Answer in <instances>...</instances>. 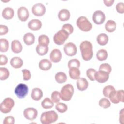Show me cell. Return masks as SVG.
Wrapping results in <instances>:
<instances>
[{
    "label": "cell",
    "mask_w": 124,
    "mask_h": 124,
    "mask_svg": "<svg viewBox=\"0 0 124 124\" xmlns=\"http://www.w3.org/2000/svg\"><path fill=\"white\" fill-rule=\"evenodd\" d=\"M12 51L15 53H19L22 50V46L17 40H14L11 43Z\"/></svg>",
    "instance_id": "cell-20"
},
{
    "label": "cell",
    "mask_w": 124,
    "mask_h": 124,
    "mask_svg": "<svg viewBox=\"0 0 124 124\" xmlns=\"http://www.w3.org/2000/svg\"><path fill=\"white\" fill-rule=\"evenodd\" d=\"M51 97L52 101L54 103H58L60 101V98H61L60 93H59L58 91H53L51 93Z\"/></svg>",
    "instance_id": "cell-39"
},
{
    "label": "cell",
    "mask_w": 124,
    "mask_h": 124,
    "mask_svg": "<svg viewBox=\"0 0 124 124\" xmlns=\"http://www.w3.org/2000/svg\"><path fill=\"white\" fill-rule=\"evenodd\" d=\"M14 15V10L9 7H7L5 8L2 12V17L5 19H10L12 18Z\"/></svg>",
    "instance_id": "cell-21"
},
{
    "label": "cell",
    "mask_w": 124,
    "mask_h": 124,
    "mask_svg": "<svg viewBox=\"0 0 124 124\" xmlns=\"http://www.w3.org/2000/svg\"><path fill=\"white\" fill-rule=\"evenodd\" d=\"M77 26L83 31H89L92 28V25L87 18L84 16L79 17L76 22Z\"/></svg>",
    "instance_id": "cell-4"
},
{
    "label": "cell",
    "mask_w": 124,
    "mask_h": 124,
    "mask_svg": "<svg viewBox=\"0 0 124 124\" xmlns=\"http://www.w3.org/2000/svg\"><path fill=\"white\" fill-rule=\"evenodd\" d=\"M28 91V87L24 83L18 84L15 89V93L19 98H24L27 95Z\"/></svg>",
    "instance_id": "cell-8"
},
{
    "label": "cell",
    "mask_w": 124,
    "mask_h": 124,
    "mask_svg": "<svg viewBox=\"0 0 124 124\" xmlns=\"http://www.w3.org/2000/svg\"><path fill=\"white\" fill-rule=\"evenodd\" d=\"M37 110L33 108H28L23 112L24 117L28 120L32 121L35 119L37 116Z\"/></svg>",
    "instance_id": "cell-12"
},
{
    "label": "cell",
    "mask_w": 124,
    "mask_h": 124,
    "mask_svg": "<svg viewBox=\"0 0 124 124\" xmlns=\"http://www.w3.org/2000/svg\"><path fill=\"white\" fill-rule=\"evenodd\" d=\"M68 33L65 30L61 29L55 34L53 36L54 43L58 45H62L64 44L69 36Z\"/></svg>",
    "instance_id": "cell-5"
},
{
    "label": "cell",
    "mask_w": 124,
    "mask_h": 124,
    "mask_svg": "<svg viewBox=\"0 0 124 124\" xmlns=\"http://www.w3.org/2000/svg\"><path fill=\"white\" fill-rule=\"evenodd\" d=\"M42 24L41 21L37 19H33L28 23V28L32 31H37L41 29Z\"/></svg>",
    "instance_id": "cell-16"
},
{
    "label": "cell",
    "mask_w": 124,
    "mask_h": 124,
    "mask_svg": "<svg viewBox=\"0 0 124 124\" xmlns=\"http://www.w3.org/2000/svg\"><path fill=\"white\" fill-rule=\"evenodd\" d=\"M74 92V89L72 84H67L64 85L60 92L61 98L65 101L71 99Z\"/></svg>",
    "instance_id": "cell-3"
},
{
    "label": "cell",
    "mask_w": 124,
    "mask_h": 124,
    "mask_svg": "<svg viewBox=\"0 0 124 124\" xmlns=\"http://www.w3.org/2000/svg\"><path fill=\"white\" fill-rule=\"evenodd\" d=\"M114 90H115L113 86H112L111 85L106 86L104 88L103 90V95H104L105 97L108 98L110 93Z\"/></svg>",
    "instance_id": "cell-35"
},
{
    "label": "cell",
    "mask_w": 124,
    "mask_h": 124,
    "mask_svg": "<svg viewBox=\"0 0 124 124\" xmlns=\"http://www.w3.org/2000/svg\"><path fill=\"white\" fill-rule=\"evenodd\" d=\"M54 102L50 98H45L41 102V106L45 109H48L53 107Z\"/></svg>",
    "instance_id": "cell-32"
},
{
    "label": "cell",
    "mask_w": 124,
    "mask_h": 124,
    "mask_svg": "<svg viewBox=\"0 0 124 124\" xmlns=\"http://www.w3.org/2000/svg\"><path fill=\"white\" fill-rule=\"evenodd\" d=\"M58 119L57 113L54 110L43 112L40 118V121L43 124H50L57 121Z\"/></svg>",
    "instance_id": "cell-2"
},
{
    "label": "cell",
    "mask_w": 124,
    "mask_h": 124,
    "mask_svg": "<svg viewBox=\"0 0 124 124\" xmlns=\"http://www.w3.org/2000/svg\"><path fill=\"white\" fill-rule=\"evenodd\" d=\"M10 73L8 69L5 67H0V79L5 80L9 77Z\"/></svg>",
    "instance_id": "cell-34"
},
{
    "label": "cell",
    "mask_w": 124,
    "mask_h": 124,
    "mask_svg": "<svg viewBox=\"0 0 124 124\" xmlns=\"http://www.w3.org/2000/svg\"><path fill=\"white\" fill-rule=\"evenodd\" d=\"M108 52L107 51L104 49H101L99 50L96 53V58L97 59L100 61H104L107 59L108 58Z\"/></svg>",
    "instance_id": "cell-30"
},
{
    "label": "cell",
    "mask_w": 124,
    "mask_h": 124,
    "mask_svg": "<svg viewBox=\"0 0 124 124\" xmlns=\"http://www.w3.org/2000/svg\"><path fill=\"white\" fill-rule=\"evenodd\" d=\"M23 41L27 45H32L35 41V36L32 33H27L23 36Z\"/></svg>",
    "instance_id": "cell-25"
},
{
    "label": "cell",
    "mask_w": 124,
    "mask_h": 124,
    "mask_svg": "<svg viewBox=\"0 0 124 124\" xmlns=\"http://www.w3.org/2000/svg\"><path fill=\"white\" fill-rule=\"evenodd\" d=\"M69 75L72 79H78L80 77V71L78 67H71L69 68Z\"/></svg>",
    "instance_id": "cell-24"
},
{
    "label": "cell",
    "mask_w": 124,
    "mask_h": 124,
    "mask_svg": "<svg viewBox=\"0 0 124 124\" xmlns=\"http://www.w3.org/2000/svg\"><path fill=\"white\" fill-rule=\"evenodd\" d=\"M9 44L8 40L4 38H1L0 40V51L1 52H5L8 51Z\"/></svg>",
    "instance_id": "cell-31"
},
{
    "label": "cell",
    "mask_w": 124,
    "mask_h": 124,
    "mask_svg": "<svg viewBox=\"0 0 124 124\" xmlns=\"http://www.w3.org/2000/svg\"><path fill=\"white\" fill-rule=\"evenodd\" d=\"M8 28L3 25H0V35H3L6 34L8 32Z\"/></svg>",
    "instance_id": "cell-46"
},
{
    "label": "cell",
    "mask_w": 124,
    "mask_h": 124,
    "mask_svg": "<svg viewBox=\"0 0 124 124\" xmlns=\"http://www.w3.org/2000/svg\"><path fill=\"white\" fill-rule=\"evenodd\" d=\"M3 124H14L15 123V118L12 116L5 117L3 122Z\"/></svg>",
    "instance_id": "cell-44"
},
{
    "label": "cell",
    "mask_w": 124,
    "mask_h": 124,
    "mask_svg": "<svg viewBox=\"0 0 124 124\" xmlns=\"http://www.w3.org/2000/svg\"><path fill=\"white\" fill-rule=\"evenodd\" d=\"M8 62V58L4 55H0V65H5Z\"/></svg>",
    "instance_id": "cell-47"
},
{
    "label": "cell",
    "mask_w": 124,
    "mask_h": 124,
    "mask_svg": "<svg viewBox=\"0 0 124 124\" xmlns=\"http://www.w3.org/2000/svg\"><path fill=\"white\" fill-rule=\"evenodd\" d=\"M63 50L65 54L68 56H73L77 52V48L76 45L72 42H68L65 44Z\"/></svg>",
    "instance_id": "cell-10"
},
{
    "label": "cell",
    "mask_w": 124,
    "mask_h": 124,
    "mask_svg": "<svg viewBox=\"0 0 124 124\" xmlns=\"http://www.w3.org/2000/svg\"><path fill=\"white\" fill-rule=\"evenodd\" d=\"M120 123L123 124V121H124V108H122V109L120 112Z\"/></svg>",
    "instance_id": "cell-49"
},
{
    "label": "cell",
    "mask_w": 124,
    "mask_h": 124,
    "mask_svg": "<svg viewBox=\"0 0 124 124\" xmlns=\"http://www.w3.org/2000/svg\"><path fill=\"white\" fill-rule=\"evenodd\" d=\"M88 82L87 79L84 78H79L77 81V86L79 91L86 90L88 87Z\"/></svg>",
    "instance_id": "cell-17"
},
{
    "label": "cell",
    "mask_w": 124,
    "mask_h": 124,
    "mask_svg": "<svg viewBox=\"0 0 124 124\" xmlns=\"http://www.w3.org/2000/svg\"><path fill=\"white\" fill-rule=\"evenodd\" d=\"M111 67L108 63H105L101 64L99 68V70L103 71H105L108 73H110L111 72Z\"/></svg>",
    "instance_id": "cell-40"
},
{
    "label": "cell",
    "mask_w": 124,
    "mask_h": 124,
    "mask_svg": "<svg viewBox=\"0 0 124 124\" xmlns=\"http://www.w3.org/2000/svg\"><path fill=\"white\" fill-rule=\"evenodd\" d=\"M110 105V101L108 100V99L106 98H101L99 101V105L105 108L109 107Z\"/></svg>",
    "instance_id": "cell-38"
},
{
    "label": "cell",
    "mask_w": 124,
    "mask_h": 124,
    "mask_svg": "<svg viewBox=\"0 0 124 124\" xmlns=\"http://www.w3.org/2000/svg\"><path fill=\"white\" fill-rule=\"evenodd\" d=\"M124 93L123 90H114L110 93L108 98H109L111 102L114 104H118L120 102H124Z\"/></svg>",
    "instance_id": "cell-7"
},
{
    "label": "cell",
    "mask_w": 124,
    "mask_h": 124,
    "mask_svg": "<svg viewBox=\"0 0 124 124\" xmlns=\"http://www.w3.org/2000/svg\"><path fill=\"white\" fill-rule=\"evenodd\" d=\"M38 44L43 46H48L49 43V39L48 37L45 34L41 35L38 39Z\"/></svg>",
    "instance_id": "cell-33"
},
{
    "label": "cell",
    "mask_w": 124,
    "mask_h": 124,
    "mask_svg": "<svg viewBox=\"0 0 124 124\" xmlns=\"http://www.w3.org/2000/svg\"><path fill=\"white\" fill-rule=\"evenodd\" d=\"M96 40L98 44L101 46H105L108 41V37L106 34L102 33L98 35Z\"/></svg>",
    "instance_id": "cell-26"
},
{
    "label": "cell",
    "mask_w": 124,
    "mask_h": 124,
    "mask_svg": "<svg viewBox=\"0 0 124 124\" xmlns=\"http://www.w3.org/2000/svg\"><path fill=\"white\" fill-rule=\"evenodd\" d=\"M23 73V78L24 80H29L31 78V74L30 71L27 69L22 70Z\"/></svg>",
    "instance_id": "cell-43"
},
{
    "label": "cell",
    "mask_w": 124,
    "mask_h": 124,
    "mask_svg": "<svg viewBox=\"0 0 124 124\" xmlns=\"http://www.w3.org/2000/svg\"><path fill=\"white\" fill-rule=\"evenodd\" d=\"M116 9L119 13L123 14L124 13V3H123V2L118 3L116 6Z\"/></svg>",
    "instance_id": "cell-45"
},
{
    "label": "cell",
    "mask_w": 124,
    "mask_h": 124,
    "mask_svg": "<svg viewBox=\"0 0 124 124\" xmlns=\"http://www.w3.org/2000/svg\"><path fill=\"white\" fill-rule=\"evenodd\" d=\"M23 64L22 60L18 57H14L10 60V64L15 68H20Z\"/></svg>",
    "instance_id": "cell-23"
},
{
    "label": "cell",
    "mask_w": 124,
    "mask_h": 124,
    "mask_svg": "<svg viewBox=\"0 0 124 124\" xmlns=\"http://www.w3.org/2000/svg\"><path fill=\"white\" fill-rule=\"evenodd\" d=\"M55 78L58 83H63L67 80V76L64 72H59L56 74Z\"/></svg>",
    "instance_id": "cell-27"
},
{
    "label": "cell",
    "mask_w": 124,
    "mask_h": 124,
    "mask_svg": "<svg viewBox=\"0 0 124 124\" xmlns=\"http://www.w3.org/2000/svg\"><path fill=\"white\" fill-rule=\"evenodd\" d=\"M62 29L65 30L66 31H67L68 33L69 34H72L74 31V28L73 26L70 24H64L62 26Z\"/></svg>",
    "instance_id": "cell-42"
},
{
    "label": "cell",
    "mask_w": 124,
    "mask_h": 124,
    "mask_svg": "<svg viewBox=\"0 0 124 124\" xmlns=\"http://www.w3.org/2000/svg\"><path fill=\"white\" fill-rule=\"evenodd\" d=\"M51 66L52 63L48 59H42L39 63V67L40 69L43 71L48 70L51 68Z\"/></svg>",
    "instance_id": "cell-18"
},
{
    "label": "cell",
    "mask_w": 124,
    "mask_h": 124,
    "mask_svg": "<svg viewBox=\"0 0 124 124\" xmlns=\"http://www.w3.org/2000/svg\"><path fill=\"white\" fill-rule=\"evenodd\" d=\"M46 7L44 4L41 3H37L34 4L31 9L32 14L37 16H41L44 15L46 12Z\"/></svg>",
    "instance_id": "cell-11"
},
{
    "label": "cell",
    "mask_w": 124,
    "mask_h": 124,
    "mask_svg": "<svg viewBox=\"0 0 124 124\" xmlns=\"http://www.w3.org/2000/svg\"><path fill=\"white\" fill-rule=\"evenodd\" d=\"M80 65V62L77 59H73L69 60L68 62V67L69 68L71 67H78L79 68Z\"/></svg>",
    "instance_id": "cell-37"
},
{
    "label": "cell",
    "mask_w": 124,
    "mask_h": 124,
    "mask_svg": "<svg viewBox=\"0 0 124 124\" xmlns=\"http://www.w3.org/2000/svg\"><path fill=\"white\" fill-rule=\"evenodd\" d=\"M62 57V53L61 51L58 49H53L49 55L50 60L54 63H57L61 61Z\"/></svg>",
    "instance_id": "cell-15"
},
{
    "label": "cell",
    "mask_w": 124,
    "mask_h": 124,
    "mask_svg": "<svg viewBox=\"0 0 124 124\" xmlns=\"http://www.w3.org/2000/svg\"><path fill=\"white\" fill-rule=\"evenodd\" d=\"M70 17V12L65 9L61 10L58 13V18L62 21H67L69 19Z\"/></svg>",
    "instance_id": "cell-22"
},
{
    "label": "cell",
    "mask_w": 124,
    "mask_h": 124,
    "mask_svg": "<svg viewBox=\"0 0 124 124\" xmlns=\"http://www.w3.org/2000/svg\"><path fill=\"white\" fill-rule=\"evenodd\" d=\"M82 59L85 61L90 60L93 56V45L88 41L82 42L79 46Z\"/></svg>",
    "instance_id": "cell-1"
},
{
    "label": "cell",
    "mask_w": 124,
    "mask_h": 124,
    "mask_svg": "<svg viewBox=\"0 0 124 124\" xmlns=\"http://www.w3.org/2000/svg\"><path fill=\"white\" fill-rule=\"evenodd\" d=\"M106 19L105 14L101 10L95 11L92 16V20L94 23L97 25H100L104 23Z\"/></svg>",
    "instance_id": "cell-9"
},
{
    "label": "cell",
    "mask_w": 124,
    "mask_h": 124,
    "mask_svg": "<svg viewBox=\"0 0 124 124\" xmlns=\"http://www.w3.org/2000/svg\"><path fill=\"white\" fill-rule=\"evenodd\" d=\"M56 110L60 113H64L67 110V106L62 103H57L55 106Z\"/></svg>",
    "instance_id": "cell-36"
},
{
    "label": "cell",
    "mask_w": 124,
    "mask_h": 124,
    "mask_svg": "<svg viewBox=\"0 0 124 124\" xmlns=\"http://www.w3.org/2000/svg\"><path fill=\"white\" fill-rule=\"evenodd\" d=\"M36 51L40 56L45 55L48 51V46H43L38 44L36 47Z\"/></svg>",
    "instance_id": "cell-28"
},
{
    "label": "cell",
    "mask_w": 124,
    "mask_h": 124,
    "mask_svg": "<svg viewBox=\"0 0 124 124\" xmlns=\"http://www.w3.org/2000/svg\"><path fill=\"white\" fill-rule=\"evenodd\" d=\"M17 16L20 20L21 21H26L29 16V11L26 7L21 6L17 10Z\"/></svg>",
    "instance_id": "cell-14"
},
{
    "label": "cell",
    "mask_w": 124,
    "mask_h": 124,
    "mask_svg": "<svg viewBox=\"0 0 124 124\" xmlns=\"http://www.w3.org/2000/svg\"><path fill=\"white\" fill-rule=\"evenodd\" d=\"M116 28V24L115 22L112 20H108L105 25L106 30L109 32H113Z\"/></svg>",
    "instance_id": "cell-29"
},
{
    "label": "cell",
    "mask_w": 124,
    "mask_h": 124,
    "mask_svg": "<svg viewBox=\"0 0 124 124\" xmlns=\"http://www.w3.org/2000/svg\"><path fill=\"white\" fill-rule=\"evenodd\" d=\"M15 105L14 101L10 97L5 98L0 104V110L3 113H7L11 111Z\"/></svg>",
    "instance_id": "cell-6"
},
{
    "label": "cell",
    "mask_w": 124,
    "mask_h": 124,
    "mask_svg": "<svg viewBox=\"0 0 124 124\" xmlns=\"http://www.w3.org/2000/svg\"><path fill=\"white\" fill-rule=\"evenodd\" d=\"M104 3L107 6H111L114 3V0H104Z\"/></svg>",
    "instance_id": "cell-48"
},
{
    "label": "cell",
    "mask_w": 124,
    "mask_h": 124,
    "mask_svg": "<svg viewBox=\"0 0 124 124\" xmlns=\"http://www.w3.org/2000/svg\"><path fill=\"white\" fill-rule=\"evenodd\" d=\"M96 70L93 68H89L86 71V74L88 78L91 81H94V74L96 73Z\"/></svg>",
    "instance_id": "cell-41"
},
{
    "label": "cell",
    "mask_w": 124,
    "mask_h": 124,
    "mask_svg": "<svg viewBox=\"0 0 124 124\" xmlns=\"http://www.w3.org/2000/svg\"><path fill=\"white\" fill-rule=\"evenodd\" d=\"M43 93L42 91L38 88H34L32 90L31 97L35 101L40 100L43 97Z\"/></svg>",
    "instance_id": "cell-19"
},
{
    "label": "cell",
    "mask_w": 124,
    "mask_h": 124,
    "mask_svg": "<svg viewBox=\"0 0 124 124\" xmlns=\"http://www.w3.org/2000/svg\"><path fill=\"white\" fill-rule=\"evenodd\" d=\"M94 78L98 82H106L109 78V73L105 71L99 70L95 73Z\"/></svg>",
    "instance_id": "cell-13"
}]
</instances>
